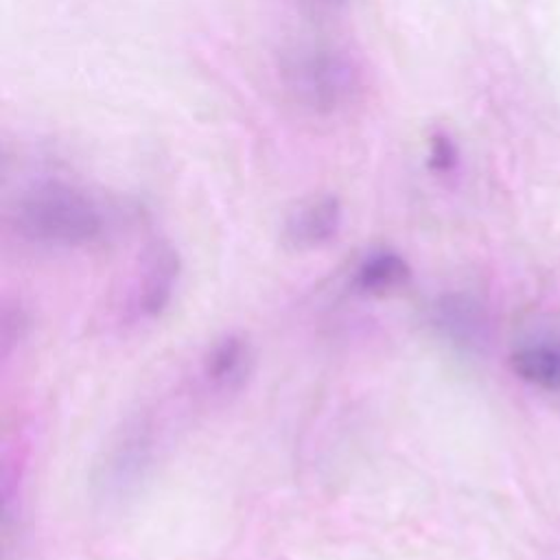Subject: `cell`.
<instances>
[{
    "label": "cell",
    "mask_w": 560,
    "mask_h": 560,
    "mask_svg": "<svg viewBox=\"0 0 560 560\" xmlns=\"http://www.w3.org/2000/svg\"><path fill=\"white\" fill-rule=\"evenodd\" d=\"M11 221L22 238L46 247H81L103 232V214L92 197L63 182L26 188L11 210Z\"/></svg>",
    "instance_id": "1"
},
{
    "label": "cell",
    "mask_w": 560,
    "mask_h": 560,
    "mask_svg": "<svg viewBox=\"0 0 560 560\" xmlns=\"http://www.w3.org/2000/svg\"><path fill=\"white\" fill-rule=\"evenodd\" d=\"M280 79L291 101L313 114L346 107L359 90L354 61L324 44H298L287 50L280 59Z\"/></svg>",
    "instance_id": "2"
},
{
    "label": "cell",
    "mask_w": 560,
    "mask_h": 560,
    "mask_svg": "<svg viewBox=\"0 0 560 560\" xmlns=\"http://www.w3.org/2000/svg\"><path fill=\"white\" fill-rule=\"evenodd\" d=\"M155 440L144 422L120 429L103 448L92 470V486L98 499L120 503L133 497L153 470Z\"/></svg>",
    "instance_id": "3"
},
{
    "label": "cell",
    "mask_w": 560,
    "mask_h": 560,
    "mask_svg": "<svg viewBox=\"0 0 560 560\" xmlns=\"http://www.w3.org/2000/svg\"><path fill=\"white\" fill-rule=\"evenodd\" d=\"M429 324L448 346L464 354H479L490 339L486 306L470 293H442L429 306Z\"/></svg>",
    "instance_id": "4"
},
{
    "label": "cell",
    "mask_w": 560,
    "mask_h": 560,
    "mask_svg": "<svg viewBox=\"0 0 560 560\" xmlns=\"http://www.w3.org/2000/svg\"><path fill=\"white\" fill-rule=\"evenodd\" d=\"M343 221L341 201L335 195H317L298 203L284 219L282 238L291 249L306 252L330 243Z\"/></svg>",
    "instance_id": "5"
},
{
    "label": "cell",
    "mask_w": 560,
    "mask_h": 560,
    "mask_svg": "<svg viewBox=\"0 0 560 560\" xmlns=\"http://www.w3.org/2000/svg\"><path fill=\"white\" fill-rule=\"evenodd\" d=\"M179 256L168 243L158 241L144 252L136 291V308L142 317L155 319L168 308L179 284Z\"/></svg>",
    "instance_id": "6"
},
{
    "label": "cell",
    "mask_w": 560,
    "mask_h": 560,
    "mask_svg": "<svg viewBox=\"0 0 560 560\" xmlns=\"http://www.w3.org/2000/svg\"><path fill=\"white\" fill-rule=\"evenodd\" d=\"M252 348L243 335L230 332L219 337L201 361L206 381L217 389H236L249 374Z\"/></svg>",
    "instance_id": "7"
},
{
    "label": "cell",
    "mask_w": 560,
    "mask_h": 560,
    "mask_svg": "<svg viewBox=\"0 0 560 560\" xmlns=\"http://www.w3.org/2000/svg\"><path fill=\"white\" fill-rule=\"evenodd\" d=\"M411 280V267L405 256L394 249L370 252L352 273L354 291L383 298L402 289Z\"/></svg>",
    "instance_id": "8"
},
{
    "label": "cell",
    "mask_w": 560,
    "mask_h": 560,
    "mask_svg": "<svg viewBox=\"0 0 560 560\" xmlns=\"http://www.w3.org/2000/svg\"><path fill=\"white\" fill-rule=\"evenodd\" d=\"M510 368L523 383L540 389H560V346L532 341L510 354Z\"/></svg>",
    "instance_id": "9"
},
{
    "label": "cell",
    "mask_w": 560,
    "mask_h": 560,
    "mask_svg": "<svg viewBox=\"0 0 560 560\" xmlns=\"http://www.w3.org/2000/svg\"><path fill=\"white\" fill-rule=\"evenodd\" d=\"M457 162V149L453 147L451 138L438 133L431 138V149H429V166L438 173H448Z\"/></svg>",
    "instance_id": "10"
},
{
    "label": "cell",
    "mask_w": 560,
    "mask_h": 560,
    "mask_svg": "<svg viewBox=\"0 0 560 560\" xmlns=\"http://www.w3.org/2000/svg\"><path fill=\"white\" fill-rule=\"evenodd\" d=\"M293 4L311 18H332L346 7V0H293Z\"/></svg>",
    "instance_id": "11"
}]
</instances>
